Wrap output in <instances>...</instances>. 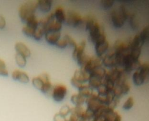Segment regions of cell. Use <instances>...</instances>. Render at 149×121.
<instances>
[{
  "mask_svg": "<svg viewBox=\"0 0 149 121\" xmlns=\"http://www.w3.org/2000/svg\"><path fill=\"white\" fill-rule=\"evenodd\" d=\"M37 8V1L29 0L23 3L18 10L19 15L22 20L26 23L29 19L36 16L35 12Z\"/></svg>",
  "mask_w": 149,
  "mask_h": 121,
  "instance_id": "cell-1",
  "label": "cell"
},
{
  "mask_svg": "<svg viewBox=\"0 0 149 121\" xmlns=\"http://www.w3.org/2000/svg\"><path fill=\"white\" fill-rule=\"evenodd\" d=\"M129 13L127 9L123 5L119 6L117 9H113L111 12V20L113 26L119 29L123 27L127 20Z\"/></svg>",
  "mask_w": 149,
  "mask_h": 121,
  "instance_id": "cell-2",
  "label": "cell"
},
{
  "mask_svg": "<svg viewBox=\"0 0 149 121\" xmlns=\"http://www.w3.org/2000/svg\"><path fill=\"white\" fill-rule=\"evenodd\" d=\"M86 42L84 40L77 43L73 48L72 52V58L76 62L77 65L82 68L90 58V56L87 55L85 52Z\"/></svg>",
  "mask_w": 149,
  "mask_h": 121,
  "instance_id": "cell-3",
  "label": "cell"
},
{
  "mask_svg": "<svg viewBox=\"0 0 149 121\" xmlns=\"http://www.w3.org/2000/svg\"><path fill=\"white\" fill-rule=\"evenodd\" d=\"M88 40L93 44L96 42L107 39L104 28L96 20L93 25L88 30Z\"/></svg>",
  "mask_w": 149,
  "mask_h": 121,
  "instance_id": "cell-4",
  "label": "cell"
},
{
  "mask_svg": "<svg viewBox=\"0 0 149 121\" xmlns=\"http://www.w3.org/2000/svg\"><path fill=\"white\" fill-rule=\"evenodd\" d=\"M130 55L135 60H139L141 53L142 47L144 44L139 34L135 35L129 41Z\"/></svg>",
  "mask_w": 149,
  "mask_h": 121,
  "instance_id": "cell-5",
  "label": "cell"
},
{
  "mask_svg": "<svg viewBox=\"0 0 149 121\" xmlns=\"http://www.w3.org/2000/svg\"><path fill=\"white\" fill-rule=\"evenodd\" d=\"M65 23L70 27H77L83 23V17L77 12L69 10L66 12Z\"/></svg>",
  "mask_w": 149,
  "mask_h": 121,
  "instance_id": "cell-6",
  "label": "cell"
},
{
  "mask_svg": "<svg viewBox=\"0 0 149 121\" xmlns=\"http://www.w3.org/2000/svg\"><path fill=\"white\" fill-rule=\"evenodd\" d=\"M68 92L66 86L62 84H57L54 86L51 97L54 101L61 102L64 99Z\"/></svg>",
  "mask_w": 149,
  "mask_h": 121,
  "instance_id": "cell-7",
  "label": "cell"
},
{
  "mask_svg": "<svg viewBox=\"0 0 149 121\" xmlns=\"http://www.w3.org/2000/svg\"><path fill=\"white\" fill-rule=\"evenodd\" d=\"M45 23H46L47 33L49 31H61L62 27V24L56 20V19L55 18L54 13H52L49 15H48L45 18Z\"/></svg>",
  "mask_w": 149,
  "mask_h": 121,
  "instance_id": "cell-8",
  "label": "cell"
},
{
  "mask_svg": "<svg viewBox=\"0 0 149 121\" xmlns=\"http://www.w3.org/2000/svg\"><path fill=\"white\" fill-rule=\"evenodd\" d=\"M94 45L96 55L100 58H102L109 49V44L107 39L98 41Z\"/></svg>",
  "mask_w": 149,
  "mask_h": 121,
  "instance_id": "cell-9",
  "label": "cell"
},
{
  "mask_svg": "<svg viewBox=\"0 0 149 121\" xmlns=\"http://www.w3.org/2000/svg\"><path fill=\"white\" fill-rule=\"evenodd\" d=\"M100 66H102L101 58L97 56H90L84 66L81 69L89 74L95 68Z\"/></svg>",
  "mask_w": 149,
  "mask_h": 121,
  "instance_id": "cell-10",
  "label": "cell"
},
{
  "mask_svg": "<svg viewBox=\"0 0 149 121\" xmlns=\"http://www.w3.org/2000/svg\"><path fill=\"white\" fill-rule=\"evenodd\" d=\"M50 81V77L47 73L40 74L37 77H34L32 79V84L37 90L41 91L45 83Z\"/></svg>",
  "mask_w": 149,
  "mask_h": 121,
  "instance_id": "cell-11",
  "label": "cell"
},
{
  "mask_svg": "<svg viewBox=\"0 0 149 121\" xmlns=\"http://www.w3.org/2000/svg\"><path fill=\"white\" fill-rule=\"evenodd\" d=\"M72 77L81 84H86L88 81L90 75L83 69H80L74 71Z\"/></svg>",
  "mask_w": 149,
  "mask_h": 121,
  "instance_id": "cell-12",
  "label": "cell"
},
{
  "mask_svg": "<svg viewBox=\"0 0 149 121\" xmlns=\"http://www.w3.org/2000/svg\"><path fill=\"white\" fill-rule=\"evenodd\" d=\"M46 41L51 45H55L61 39V31H49L45 35Z\"/></svg>",
  "mask_w": 149,
  "mask_h": 121,
  "instance_id": "cell-13",
  "label": "cell"
},
{
  "mask_svg": "<svg viewBox=\"0 0 149 121\" xmlns=\"http://www.w3.org/2000/svg\"><path fill=\"white\" fill-rule=\"evenodd\" d=\"M12 77L14 80H17L23 83H27L29 81V77L25 72L16 69L12 73Z\"/></svg>",
  "mask_w": 149,
  "mask_h": 121,
  "instance_id": "cell-14",
  "label": "cell"
},
{
  "mask_svg": "<svg viewBox=\"0 0 149 121\" xmlns=\"http://www.w3.org/2000/svg\"><path fill=\"white\" fill-rule=\"evenodd\" d=\"M15 48L16 52L24 56L26 58L29 57L31 55V51L28 47L22 42H17L15 45Z\"/></svg>",
  "mask_w": 149,
  "mask_h": 121,
  "instance_id": "cell-15",
  "label": "cell"
},
{
  "mask_svg": "<svg viewBox=\"0 0 149 121\" xmlns=\"http://www.w3.org/2000/svg\"><path fill=\"white\" fill-rule=\"evenodd\" d=\"M107 71L105 70V69L102 66H98V67L95 68L94 70H93L89 73V75H90V76L94 77H96L97 79L103 80V79L107 73Z\"/></svg>",
  "mask_w": 149,
  "mask_h": 121,
  "instance_id": "cell-16",
  "label": "cell"
},
{
  "mask_svg": "<svg viewBox=\"0 0 149 121\" xmlns=\"http://www.w3.org/2000/svg\"><path fill=\"white\" fill-rule=\"evenodd\" d=\"M54 15L56 20L59 22L61 23L62 24L65 22L66 12L62 6H58L55 9L54 12Z\"/></svg>",
  "mask_w": 149,
  "mask_h": 121,
  "instance_id": "cell-17",
  "label": "cell"
},
{
  "mask_svg": "<svg viewBox=\"0 0 149 121\" xmlns=\"http://www.w3.org/2000/svg\"><path fill=\"white\" fill-rule=\"evenodd\" d=\"M140 73L141 75L142 76L144 83H148L149 82V63H141V65L140 69L138 70Z\"/></svg>",
  "mask_w": 149,
  "mask_h": 121,
  "instance_id": "cell-18",
  "label": "cell"
},
{
  "mask_svg": "<svg viewBox=\"0 0 149 121\" xmlns=\"http://www.w3.org/2000/svg\"><path fill=\"white\" fill-rule=\"evenodd\" d=\"M38 8L44 12H48L50 10L52 1L51 0H38Z\"/></svg>",
  "mask_w": 149,
  "mask_h": 121,
  "instance_id": "cell-19",
  "label": "cell"
},
{
  "mask_svg": "<svg viewBox=\"0 0 149 121\" xmlns=\"http://www.w3.org/2000/svg\"><path fill=\"white\" fill-rule=\"evenodd\" d=\"M86 98L79 93L73 94L70 97V101L75 106H83V105L86 102Z\"/></svg>",
  "mask_w": 149,
  "mask_h": 121,
  "instance_id": "cell-20",
  "label": "cell"
},
{
  "mask_svg": "<svg viewBox=\"0 0 149 121\" xmlns=\"http://www.w3.org/2000/svg\"><path fill=\"white\" fill-rule=\"evenodd\" d=\"M79 94L81 95L83 97H84L86 99L90 97L94 92V90L91 88L88 84H83L80 88L78 89Z\"/></svg>",
  "mask_w": 149,
  "mask_h": 121,
  "instance_id": "cell-21",
  "label": "cell"
},
{
  "mask_svg": "<svg viewBox=\"0 0 149 121\" xmlns=\"http://www.w3.org/2000/svg\"><path fill=\"white\" fill-rule=\"evenodd\" d=\"M102 83V80H100L94 77L90 76L87 84L93 90H97L101 86Z\"/></svg>",
  "mask_w": 149,
  "mask_h": 121,
  "instance_id": "cell-22",
  "label": "cell"
},
{
  "mask_svg": "<svg viewBox=\"0 0 149 121\" xmlns=\"http://www.w3.org/2000/svg\"><path fill=\"white\" fill-rule=\"evenodd\" d=\"M132 81L135 86H140L144 84V80L139 70L134 71L132 74Z\"/></svg>",
  "mask_w": 149,
  "mask_h": 121,
  "instance_id": "cell-23",
  "label": "cell"
},
{
  "mask_svg": "<svg viewBox=\"0 0 149 121\" xmlns=\"http://www.w3.org/2000/svg\"><path fill=\"white\" fill-rule=\"evenodd\" d=\"M144 44H149V24L146 26L139 34Z\"/></svg>",
  "mask_w": 149,
  "mask_h": 121,
  "instance_id": "cell-24",
  "label": "cell"
},
{
  "mask_svg": "<svg viewBox=\"0 0 149 121\" xmlns=\"http://www.w3.org/2000/svg\"><path fill=\"white\" fill-rule=\"evenodd\" d=\"M127 20L131 28L133 30H137L139 28V23L137 22V16L135 13L130 14Z\"/></svg>",
  "mask_w": 149,
  "mask_h": 121,
  "instance_id": "cell-25",
  "label": "cell"
},
{
  "mask_svg": "<svg viewBox=\"0 0 149 121\" xmlns=\"http://www.w3.org/2000/svg\"><path fill=\"white\" fill-rule=\"evenodd\" d=\"M15 58V61H16V63L19 66L24 67L26 65L27 61H26V58L24 56L16 52Z\"/></svg>",
  "mask_w": 149,
  "mask_h": 121,
  "instance_id": "cell-26",
  "label": "cell"
},
{
  "mask_svg": "<svg viewBox=\"0 0 149 121\" xmlns=\"http://www.w3.org/2000/svg\"><path fill=\"white\" fill-rule=\"evenodd\" d=\"M134 104V98L132 97H129L127 98V99L125 101L124 104L122 105V108L125 110H130L133 108Z\"/></svg>",
  "mask_w": 149,
  "mask_h": 121,
  "instance_id": "cell-27",
  "label": "cell"
},
{
  "mask_svg": "<svg viewBox=\"0 0 149 121\" xmlns=\"http://www.w3.org/2000/svg\"><path fill=\"white\" fill-rule=\"evenodd\" d=\"M114 2H115L112 0H102L100 1V3L102 9L107 10L111 8L113 5Z\"/></svg>",
  "mask_w": 149,
  "mask_h": 121,
  "instance_id": "cell-28",
  "label": "cell"
},
{
  "mask_svg": "<svg viewBox=\"0 0 149 121\" xmlns=\"http://www.w3.org/2000/svg\"><path fill=\"white\" fill-rule=\"evenodd\" d=\"M71 111H72V108L69 105L65 104L61 108V109H59V113L62 115L66 117L69 114H70Z\"/></svg>",
  "mask_w": 149,
  "mask_h": 121,
  "instance_id": "cell-29",
  "label": "cell"
},
{
  "mask_svg": "<svg viewBox=\"0 0 149 121\" xmlns=\"http://www.w3.org/2000/svg\"><path fill=\"white\" fill-rule=\"evenodd\" d=\"M0 76H8V71L5 61L0 58Z\"/></svg>",
  "mask_w": 149,
  "mask_h": 121,
  "instance_id": "cell-30",
  "label": "cell"
},
{
  "mask_svg": "<svg viewBox=\"0 0 149 121\" xmlns=\"http://www.w3.org/2000/svg\"><path fill=\"white\" fill-rule=\"evenodd\" d=\"M22 33L23 34H24L25 35H26L27 36L33 37V35L35 31V29H33L32 27H30L26 25L22 27Z\"/></svg>",
  "mask_w": 149,
  "mask_h": 121,
  "instance_id": "cell-31",
  "label": "cell"
},
{
  "mask_svg": "<svg viewBox=\"0 0 149 121\" xmlns=\"http://www.w3.org/2000/svg\"><path fill=\"white\" fill-rule=\"evenodd\" d=\"M44 35V32L40 29L37 27V28L35 29V31L34 32V34L32 37H33L36 40H40Z\"/></svg>",
  "mask_w": 149,
  "mask_h": 121,
  "instance_id": "cell-32",
  "label": "cell"
},
{
  "mask_svg": "<svg viewBox=\"0 0 149 121\" xmlns=\"http://www.w3.org/2000/svg\"><path fill=\"white\" fill-rule=\"evenodd\" d=\"M63 37L65 38V40H66L67 42H68V46L69 47H75L76 45H77V42L76 41L71 37L68 34H65Z\"/></svg>",
  "mask_w": 149,
  "mask_h": 121,
  "instance_id": "cell-33",
  "label": "cell"
},
{
  "mask_svg": "<svg viewBox=\"0 0 149 121\" xmlns=\"http://www.w3.org/2000/svg\"><path fill=\"white\" fill-rule=\"evenodd\" d=\"M55 45L61 49H63L66 48L68 46V42L66 41V40H65V38L64 37H63V38L60 39L55 44Z\"/></svg>",
  "mask_w": 149,
  "mask_h": 121,
  "instance_id": "cell-34",
  "label": "cell"
},
{
  "mask_svg": "<svg viewBox=\"0 0 149 121\" xmlns=\"http://www.w3.org/2000/svg\"><path fill=\"white\" fill-rule=\"evenodd\" d=\"M53 120L54 121H68V119H66V117L62 115L58 112L54 115L53 117Z\"/></svg>",
  "mask_w": 149,
  "mask_h": 121,
  "instance_id": "cell-35",
  "label": "cell"
},
{
  "mask_svg": "<svg viewBox=\"0 0 149 121\" xmlns=\"http://www.w3.org/2000/svg\"><path fill=\"white\" fill-rule=\"evenodd\" d=\"M70 83L75 88L79 89L80 88L83 84H81L80 83H79V81H77V80H76L74 78L72 77L71 79H70Z\"/></svg>",
  "mask_w": 149,
  "mask_h": 121,
  "instance_id": "cell-36",
  "label": "cell"
},
{
  "mask_svg": "<svg viewBox=\"0 0 149 121\" xmlns=\"http://www.w3.org/2000/svg\"><path fill=\"white\" fill-rule=\"evenodd\" d=\"M6 26V20L3 16L0 15V29H3Z\"/></svg>",
  "mask_w": 149,
  "mask_h": 121,
  "instance_id": "cell-37",
  "label": "cell"
},
{
  "mask_svg": "<svg viewBox=\"0 0 149 121\" xmlns=\"http://www.w3.org/2000/svg\"><path fill=\"white\" fill-rule=\"evenodd\" d=\"M68 121H78V119L73 114L70 113V117L69 119H68Z\"/></svg>",
  "mask_w": 149,
  "mask_h": 121,
  "instance_id": "cell-38",
  "label": "cell"
}]
</instances>
